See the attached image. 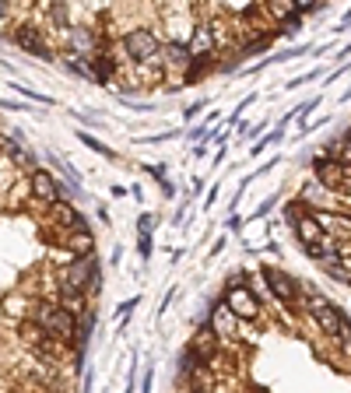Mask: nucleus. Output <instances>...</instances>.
Listing matches in <instances>:
<instances>
[{"label": "nucleus", "instance_id": "obj_1", "mask_svg": "<svg viewBox=\"0 0 351 393\" xmlns=\"http://www.w3.org/2000/svg\"><path fill=\"white\" fill-rule=\"evenodd\" d=\"M306 312L312 316V323H316V330H320L323 337H330V341H337L345 351H351V316L348 312H341V309L334 306L330 299H323V295H309Z\"/></svg>", "mask_w": 351, "mask_h": 393}, {"label": "nucleus", "instance_id": "obj_2", "mask_svg": "<svg viewBox=\"0 0 351 393\" xmlns=\"http://www.w3.org/2000/svg\"><path fill=\"white\" fill-rule=\"evenodd\" d=\"M102 277V267L95 257H71L67 267L56 270V295H88Z\"/></svg>", "mask_w": 351, "mask_h": 393}, {"label": "nucleus", "instance_id": "obj_3", "mask_svg": "<svg viewBox=\"0 0 351 393\" xmlns=\"http://www.w3.org/2000/svg\"><path fill=\"white\" fill-rule=\"evenodd\" d=\"M221 306L228 309L239 323H257L263 316L260 299H257V292L246 285L243 274H232V281H228V288H225V295H221Z\"/></svg>", "mask_w": 351, "mask_h": 393}, {"label": "nucleus", "instance_id": "obj_4", "mask_svg": "<svg viewBox=\"0 0 351 393\" xmlns=\"http://www.w3.org/2000/svg\"><path fill=\"white\" fill-rule=\"evenodd\" d=\"M162 36H158V25H133L123 32V49H127V60L133 67L141 63H158V53H162Z\"/></svg>", "mask_w": 351, "mask_h": 393}, {"label": "nucleus", "instance_id": "obj_5", "mask_svg": "<svg viewBox=\"0 0 351 393\" xmlns=\"http://www.w3.org/2000/svg\"><path fill=\"white\" fill-rule=\"evenodd\" d=\"M263 285H267V292H270L285 309H295L302 302L299 281H295L288 270H281V267H263Z\"/></svg>", "mask_w": 351, "mask_h": 393}, {"label": "nucleus", "instance_id": "obj_6", "mask_svg": "<svg viewBox=\"0 0 351 393\" xmlns=\"http://www.w3.org/2000/svg\"><path fill=\"white\" fill-rule=\"evenodd\" d=\"M11 39L21 46L25 53H32V56H43V60H53V56H56L39 21H18V25H14V32H11Z\"/></svg>", "mask_w": 351, "mask_h": 393}, {"label": "nucleus", "instance_id": "obj_7", "mask_svg": "<svg viewBox=\"0 0 351 393\" xmlns=\"http://www.w3.org/2000/svg\"><path fill=\"white\" fill-rule=\"evenodd\" d=\"M29 200L36 204V208H56L60 200H63V193H60V183H56V175L46 173V169H36V173L29 175Z\"/></svg>", "mask_w": 351, "mask_h": 393}, {"label": "nucleus", "instance_id": "obj_8", "mask_svg": "<svg viewBox=\"0 0 351 393\" xmlns=\"http://www.w3.org/2000/svg\"><path fill=\"white\" fill-rule=\"evenodd\" d=\"M186 351H190V354H193V358H197L200 365L215 369V365L221 362V337L215 334V330H211V327H208V323H204V327H200V330H197V334L190 337Z\"/></svg>", "mask_w": 351, "mask_h": 393}, {"label": "nucleus", "instance_id": "obj_9", "mask_svg": "<svg viewBox=\"0 0 351 393\" xmlns=\"http://www.w3.org/2000/svg\"><path fill=\"white\" fill-rule=\"evenodd\" d=\"M190 56L193 60H218V39H215V29H211V21L208 18H197V29H193V36H190Z\"/></svg>", "mask_w": 351, "mask_h": 393}, {"label": "nucleus", "instance_id": "obj_10", "mask_svg": "<svg viewBox=\"0 0 351 393\" xmlns=\"http://www.w3.org/2000/svg\"><path fill=\"white\" fill-rule=\"evenodd\" d=\"M312 179L323 183L330 193H341L345 183H348V169L337 162V158H327V155H316L312 158Z\"/></svg>", "mask_w": 351, "mask_h": 393}, {"label": "nucleus", "instance_id": "obj_11", "mask_svg": "<svg viewBox=\"0 0 351 393\" xmlns=\"http://www.w3.org/2000/svg\"><path fill=\"white\" fill-rule=\"evenodd\" d=\"M158 63H162V74L166 78H186V71H190V63H193V56H190V49L183 43H162V53H158Z\"/></svg>", "mask_w": 351, "mask_h": 393}, {"label": "nucleus", "instance_id": "obj_12", "mask_svg": "<svg viewBox=\"0 0 351 393\" xmlns=\"http://www.w3.org/2000/svg\"><path fill=\"white\" fill-rule=\"evenodd\" d=\"M56 306L67 309L74 320H85L88 316V295H56Z\"/></svg>", "mask_w": 351, "mask_h": 393}, {"label": "nucleus", "instance_id": "obj_13", "mask_svg": "<svg viewBox=\"0 0 351 393\" xmlns=\"http://www.w3.org/2000/svg\"><path fill=\"white\" fill-rule=\"evenodd\" d=\"M78 137L85 141V144L91 148V151H98V155H106V158H116V151H113V148H106V144H102L98 137H91V133H78Z\"/></svg>", "mask_w": 351, "mask_h": 393}, {"label": "nucleus", "instance_id": "obj_14", "mask_svg": "<svg viewBox=\"0 0 351 393\" xmlns=\"http://www.w3.org/2000/svg\"><path fill=\"white\" fill-rule=\"evenodd\" d=\"M141 257H151V232H141Z\"/></svg>", "mask_w": 351, "mask_h": 393}, {"label": "nucleus", "instance_id": "obj_15", "mask_svg": "<svg viewBox=\"0 0 351 393\" xmlns=\"http://www.w3.org/2000/svg\"><path fill=\"white\" fill-rule=\"evenodd\" d=\"M151 215H148V211H144V215H141V218H137V228H141V232H151Z\"/></svg>", "mask_w": 351, "mask_h": 393}, {"label": "nucleus", "instance_id": "obj_16", "mask_svg": "<svg viewBox=\"0 0 351 393\" xmlns=\"http://www.w3.org/2000/svg\"><path fill=\"white\" fill-rule=\"evenodd\" d=\"M183 393H197V390H183Z\"/></svg>", "mask_w": 351, "mask_h": 393}, {"label": "nucleus", "instance_id": "obj_17", "mask_svg": "<svg viewBox=\"0 0 351 393\" xmlns=\"http://www.w3.org/2000/svg\"><path fill=\"white\" fill-rule=\"evenodd\" d=\"M7 393H18V390H7Z\"/></svg>", "mask_w": 351, "mask_h": 393}]
</instances>
